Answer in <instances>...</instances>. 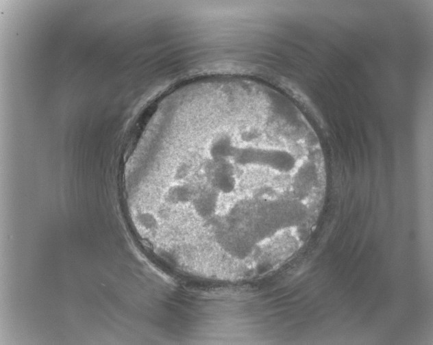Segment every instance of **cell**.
Instances as JSON below:
<instances>
[{
  "instance_id": "cell-1",
  "label": "cell",
  "mask_w": 433,
  "mask_h": 345,
  "mask_svg": "<svg viewBox=\"0 0 433 345\" xmlns=\"http://www.w3.org/2000/svg\"><path fill=\"white\" fill-rule=\"evenodd\" d=\"M158 155L174 168L171 201L212 242H273L323 183L319 146L273 102L196 107L164 130Z\"/></svg>"
}]
</instances>
